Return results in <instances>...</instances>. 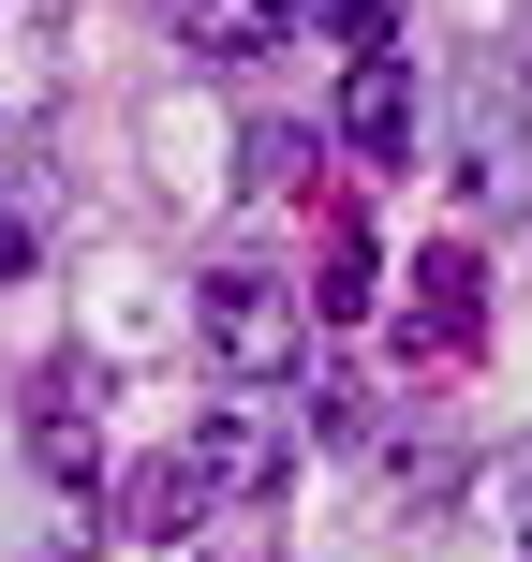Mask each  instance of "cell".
Segmentation results:
<instances>
[{
    "instance_id": "1",
    "label": "cell",
    "mask_w": 532,
    "mask_h": 562,
    "mask_svg": "<svg viewBox=\"0 0 532 562\" xmlns=\"http://www.w3.org/2000/svg\"><path fill=\"white\" fill-rule=\"evenodd\" d=\"M281 474H296V429H281V415H193V429L134 474V504H118V518L178 548V533H207L223 504H267Z\"/></svg>"
},
{
    "instance_id": "2",
    "label": "cell",
    "mask_w": 532,
    "mask_h": 562,
    "mask_svg": "<svg viewBox=\"0 0 532 562\" xmlns=\"http://www.w3.org/2000/svg\"><path fill=\"white\" fill-rule=\"evenodd\" d=\"M193 340L237 370V385H281V370L310 356V296H296V281H267V267H223V281L193 296Z\"/></svg>"
},
{
    "instance_id": "3",
    "label": "cell",
    "mask_w": 532,
    "mask_h": 562,
    "mask_svg": "<svg viewBox=\"0 0 532 562\" xmlns=\"http://www.w3.org/2000/svg\"><path fill=\"white\" fill-rule=\"evenodd\" d=\"M488 340V281H474V252H429L415 267V311H399V356L415 370H459Z\"/></svg>"
},
{
    "instance_id": "4",
    "label": "cell",
    "mask_w": 532,
    "mask_h": 562,
    "mask_svg": "<svg viewBox=\"0 0 532 562\" xmlns=\"http://www.w3.org/2000/svg\"><path fill=\"white\" fill-rule=\"evenodd\" d=\"M30 459H45L59 488L104 474V415H89V370H30Z\"/></svg>"
},
{
    "instance_id": "5",
    "label": "cell",
    "mask_w": 532,
    "mask_h": 562,
    "mask_svg": "<svg viewBox=\"0 0 532 562\" xmlns=\"http://www.w3.org/2000/svg\"><path fill=\"white\" fill-rule=\"evenodd\" d=\"M340 148L355 164H415V75L399 59H355L340 75Z\"/></svg>"
},
{
    "instance_id": "6",
    "label": "cell",
    "mask_w": 532,
    "mask_h": 562,
    "mask_svg": "<svg viewBox=\"0 0 532 562\" xmlns=\"http://www.w3.org/2000/svg\"><path fill=\"white\" fill-rule=\"evenodd\" d=\"M296 15H310V0H178V45H193V59H267Z\"/></svg>"
},
{
    "instance_id": "7",
    "label": "cell",
    "mask_w": 532,
    "mask_h": 562,
    "mask_svg": "<svg viewBox=\"0 0 532 562\" xmlns=\"http://www.w3.org/2000/svg\"><path fill=\"white\" fill-rule=\"evenodd\" d=\"M459 193H518V89L474 75V134H459Z\"/></svg>"
},
{
    "instance_id": "8",
    "label": "cell",
    "mask_w": 532,
    "mask_h": 562,
    "mask_svg": "<svg viewBox=\"0 0 532 562\" xmlns=\"http://www.w3.org/2000/svg\"><path fill=\"white\" fill-rule=\"evenodd\" d=\"M340 311H370V237H355V223L326 237V296H310V326H340Z\"/></svg>"
},
{
    "instance_id": "9",
    "label": "cell",
    "mask_w": 532,
    "mask_h": 562,
    "mask_svg": "<svg viewBox=\"0 0 532 562\" xmlns=\"http://www.w3.org/2000/svg\"><path fill=\"white\" fill-rule=\"evenodd\" d=\"M326 30H340V59H399V0H326Z\"/></svg>"
},
{
    "instance_id": "10",
    "label": "cell",
    "mask_w": 532,
    "mask_h": 562,
    "mask_svg": "<svg viewBox=\"0 0 532 562\" xmlns=\"http://www.w3.org/2000/svg\"><path fill=\"white\" fill-rule=\"evenodd\" d=\"M252 193H310V134H296V119L252 134Z\"/></svg>"
},
{
    "instance_id": "11",
    "label": "cell",
    "mask_w": 532,
    "mask_h": 562,
    "mask_svg": "<svg viewBox=\"0 0 532 562\" xmlns=\"http://www.w3.org/2000/svg\"><path fill=\"white\" fill-rule=\"evenodd\" d=\"M0 281H30V207L0 193Z\"/></svg>"
},
{
    "instance_id": "12",
    "label": "cell",
    "mask_w": 532,
    "mask_h": 562,
    "mask_svg": "<svg viewBox=\"0 0 532 562\" xmlns=\"http://www.w3.org/2000/svg\"><path fill=\"white\" fill-rule=\"evenodd\" d=\"M518 518H532V488H518Z\"/></svg>"
}]
</instances>
